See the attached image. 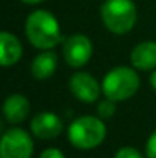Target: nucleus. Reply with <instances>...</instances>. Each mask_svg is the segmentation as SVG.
Instances as JSON below:
<instances>
[{
  "mask_svg": "<svg viewBox=\"0 0 156 158\" xmlns=\"http://www.w3.org/2000/svg\"><path fill=\"white\" fill-rule=\"evenodd\" d=\"M25 34L28 42L40 51L54 49L63 40L57 17L46 9H35L26 17Z\"/></svg>",
  "mask_w": 156,
  "mask_h": 158,
  "instance_id": "f257e3e1",
  "label": "nucleus"
},
{
  "mask_svg": "<svg viewBox=\"0 0 156 158\" xmlns=\"http://www.w3.org/2000/svg\"><path fill=\"white\" fill-rule=\"evenodd\" d=\"M106 135V123L98 115H81L75 118L67 127L69 143L80 151H92L101 146Z\"/></svg>",
  "mask_w": 156,
  "mask_h": 158,
  "instance_id": "f03ea898",
  "label": "nucleus"
},
{
  "mask_svg": "<svg viewBox=\"0 0 156 158\" xmlns=\"http://www.w3.org/2000/svg\"><path fill=\"white\" fill-rule=\"evenodd\" d=\"M133 66H116L104 75L101 81L103 94L113 102H126L139 89V75Z\"/></svg>",
  "mask_w": 156,
  "mask_h": 158,
  "instance_id": "7ed1b4c3",
  "label": "nucleus"
},
{
  "mask_svg": "<svg viewBox=\"0 0 156 158\" xmlns=\"http://www.w3.org/2000/svg\"><path fill=\"white\" fill-rule=\"evenodd\" d=\"M100 14L104 26L115 35L129 34L138 19V9L133 0H104Z\"/></svg>",
  "mask_w": 156,
  "mask_h": 158,
  "instance_id": "20e7f679",
  "label": "nucleus"
},
{
  "mask_svg": "<svg viewBox=\"0 0 156 158\" xmlns=\"http://www.w3.org/2000/svg\"><path fill=\"white\" fill-rule=\"evenodd\" d=\"M34 154V140L22 127H11L3 132L0 140V158H31Z\"/></svg>",
  "mask_w": 156,
  "mask_h": 158,
  "instance_id": "39448f33",
  "label": "nucleus"
},
{
  "mask_svg": "<svg viewBox=\"0 0 156 158\" xmlns=\"http://www.w3.org/2000/svg\"><path fill=\"white\" fill-rule=\"evenodd\" d=\"M94 46L84 34H74L63 42V58L70 68H83L89 63Z\"/></svg>",
  "mask_w": 156,
  "mask_h": 158,
  "instance_id": "423d86ee",
  "label": "nucleus"
},
{
  "mask_svg": "<svg viewBox=\"0 0 156 158\" xmlns=\"http://www.w3.org/2000/svg\"><path fill=\"white\" fill-rule=\"evenodd\" d=\"M69 89L74 94V97L83 103H95L103 94V89L98 80L92 74L84 72V71H78L70 75Z\"/></svg>",
  "mask_w": 156,
  "mask_h": 158,
  "instance_id": "0eeeda50",
  "label": "nucleus"
},
{
  "mask_svg": "<svg viewBox=\"0 0 156 158\" xmlns=\"http://www.w3.org/2000/svg\"><path fill=\"white\" fill-rule=\"evenodd\" d=\"M31 132L40 140L57 138L63 132V120L54 112H40L31 120Z\"/></svg>",
  "mask_w": 156,
  "mask_h": 158,
  "instance_id": "6e6552de",
  "label": "nucleus"
},
{
  "mask_svg": "<svg viewBox=\"0 0 156 158\" xmlns=\"http://www.w3.org/2000/svg\"><path fill=\"white\" fill-rule=\"evenodd\" d=\"M3 117L11 124L23 123L29 115V100L23 94H11L3 103Z\"/></svg>",
  "mask_w": 156,
  "mask_h": 158,
  "instance_id": "1a4fd4ad",
  "label": "nucleus"
},
{
  "mask_svg": "<svg viewBox=\"0 0 156 158\" xmlns=\"http://www.w3.org/2000/svg\"><path fill=\"white\" fill-rule=\"evenodd\" d=\"M130 63L138 71L156 69V42L146 40L138 43L130 51Z\"/></svg>",
  "mask_w": 156,
  "mask_h": 158,
  "instance_id": "9d476101",
  "label": "nucleus"
},
{
  "mask_svg": "<svg viewBox=\"0 0 156 158\" xmlns=\"http://www.w3.org/2000/svg\"><path fill=\"white\" fill-rule=\"evenodd\" d=\"M23 57L22 42L9 31H3L0 34V63L8 68L20 61Z\"/></svg>",
  "mask_w": 156,
  "mask_h": 158,
  "instance_id": "9b49d317",
  "label": "nucleus"
},
{
  "mask_svg": "<svg viewBox=\"0 0 156 158\" xmlns=\"http://www.w3.org/2000/svg\"><path fill=\"white\" fill-rule=\"evenodd\" d=\"M58 66V55L52 49L42 51L31 63V74L37 80H48L55 74Z\"/></svg>",
  "mask_w": 156,
  "mask_h": 158,
  "instance_id": "f8f14e48",
  "label": "nucleus"
},
{
  "mask_svg": "<svg viewBox=\"0 0 156 158\" xmlns=\"http://www.w3.org/2000/svg\"><path fill=\"white\" fill-rule=\"evenodd\" d=\"M115 112H116V102H113V100H110L107 97L104 100H101V102H98V105H97V115L100 118L109 120V118H112L115 115Z\"/></svg>",
  "mask_w": 156,
  "mask_h": 158,
  "instance_id": "ddd939ff",
  "label": "nucleus"
},
{
  "mask_svg": "<svg viewBox=\"0 0 156 158\" xmlns=\"http://www.w3.org/2000/svg\"><path fill=\"white\" fill-rule=\"evenodd\" d=\"M113 158H146V155H142L138 149H135L132 146H124L116 151Z\"/></svg>",
  "mask_w": 156,
  "mask_h": 158,
  "instance_id": "4468645a",
  "label": "nucleus"
},
{
  "mask_svg": "<svg viewBox=\"0 0 156 158\" xmlns=\"http://www.w3.org/2000/svg\"><path fill=\"white\" fill-rule=\"evenodd\" d=\"M146 158H156V131L152 132L146 143Z\"/></svg>",
  "mask_w": 156,
  "mask_h": 158,
  "instance_id": "2eb2a0df",
  "label": "nucleus"
},
{
  "mask_svg": "<svg viewBox=\"0 0 156 158\" xmlns=\"http://www.w3.org/2000/svg\"><path fill=\"white\" fill-rule=\"evenodd\" d=\"M38 158H66V157H64V154L60 149H57V148H48V149H45L40 154Z\"/></svg>",
  "mask_w": 156,
  "mask_h": 158,
  "instance_id": "dca6fc26",
  "label": "nucleus"
},
{
  "mask_svg": "<svg viewBox=\"0 0 156 158\" xmlns=\"http://www.w3.org/2000/svg\"><path fill=\"white\" fill-rule=\"evenodd\" d=\"M150 85H152L153 91L156 92V69H153L152 74H150Z\"/></svg>",
  "mask_w": 156,
  "mask_h": 158,
  "instance_id": "f3484780",
  "label": "nucleus"
},
{
  "mask_svg": "<svg viewBox=\"0 0 156 158\" xmlns=\"http://www.w3.org/2000/svg\"><path fill=\"white\" fill-rule=\"evenodd\" d=\"M23 3H26V5H38V3H42V2H45V0H22Z\"/></svg>",
  "mask_w": 156,
  "mask_h": 158,
  "instance_id": "a211bd4d",
  "label": "nucleus"
}]
</instances>
